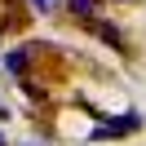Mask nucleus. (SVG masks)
Instances as JSON below:
<instances>
[{"mask_svg":"<svg viewBox=\"0 0 146 146\" xmlns=\"http://www.w3.org/2000/svg\"><path fill=\"white\" fill-rule=\"evenodd\" d=\"M146 119H142V111H119V115H111V119H102L98 128H93V142H119V137H128V133H137Z\"/></svg>","mask_w":146,"mask_h":146,"instance_id":"obj_1","label":"nucleus"},{"mask_svg":"<svg viewBox=\"0 0 146 146\" xmlns=\"http://www.w3.org/2000/svg\"><path fill=\"white\" fill-rule=\"evenodd\" d=\"M84 31H89V36H98L102 40V44H111V49H119V53H124V31H119L115 27V22H106V18H89V22H84Z\"/></svg>","mask_w":146,"mask_h":146,"instance_id":"obj_2","label":"nucleus"},{"mask_svg":"<svg viewBox=\"0 0 146 146\" xmlns=\"http://www.w3.org/2000/svg\"><path fill=\"white\" fill-rule=\"evenodd\" d=\"M36 49H40V44H22V49H13V53L5 58V71H9V75H18L22 66L31 62V53H36Z\"/></svg>","mask_w":146,"mask_h":146,"instance_id":"obj_3","label":"nucleus"},{"mask_svg":"<svg viewBox=\"0 0 146 146\" xmlns=\"http://www.w3.org/2000/svg\"><path fill=\"white\" fill-rule=\"evenodd\" d=\"M98 5H102V0H66V9H71V13H75V18H80V22H89V18H98Z\"/></svg>","mask_w":146,"mask_h":146,"instance_id":"obj_4","label":"nucleus"},{"mask_svg":"<svg viewBox=\"0 0 146 146\" xmlns=\"http://www.w3.org/2000/svg\"><path fill=\"white\" fill-rule=\"evenodd\" d=\"M27 5H31V9H36V13H53L58 5H62V0H27Z\"/></svg>","mask_w":146,"mask_h":146,"instance_id":"obj_5","label":"nucleus"},{"mask_svg":"<svg viewBox=\"0 0 146 146\" xmlns=\"http://www.w3.org/2000/svg\"><path fill=\"white\" fill-rule=\"evenodd\" d=\"M9 115H13V111H9V106H5V102H0V119H9Z\"/></svg>","mask_w":146,"mask_h":146,"instance_id":"obj_6","label":"nucleus"},{"mask_svg":"<svg viewBox=\"0 0 146 146\" xmlns=\"http://www.w3.org/2000/svg\"><path fill=\"white\" fill-rule=\"evenodd\" d=\"M0 146H9V142H5V133H0Z\"/></svg>","mask_w":146,"mask_h":146,"instance_id":"obj_7","label":"nucleus"},{"mask_svg":"<svg viewBox=\"0 0 146 146\" xmlns=\"http://www.w3.org/2000/svg\"><path fill=\"white\" fill-rule=\"evenodd\" d=\"M128 5H142V0H128Z\"/></svg>","mask_w":146,"mask_h":146,"instance_id":"obj_8","label":"nucleus"}]
</instances>
